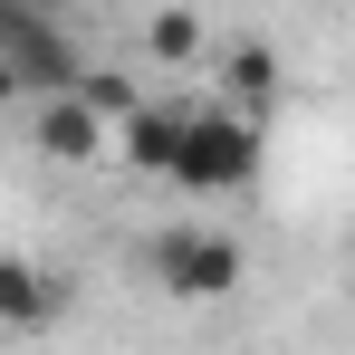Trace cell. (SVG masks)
<instances>
[{
	"mask_svg": "<svg viewBox=\"0 0 355 355\" xmlns=\"http://www.w3.org/2000/svg\"><path fill=\"white\" fill-rule=\"evenodd\" d=\"M221 77H231V96H240V106H259V96H269V87H279V58H269V49H259V39H240L231 58H221Z\"/></svg>",
	"mask_w": 355,
	"mask_h": 355,
	"instance_id": "obj_8",
	"label": "cell"
},
{
	"mask_svg": "<svg viewBox=\"0 0 355 355\" xmlns=\"http://www.w3.org/2000/svg\"><path fill=\"white\" fill-rule=\"evenodd\" d=\"M67 307V288L49 269H29V259H0V327H49Z\"/></svg>",
	"mask_w": 355,
	"mask_h": 355,
	"instance_id": "obj_6",
	"label": "cell"
},
{
	"mask_svg": "<svg viewBox=\"0 0 355 355\" xmlns=\"http://www.w3.org/2000/svg\"><path fill=\"white\" fill-rule=\"evenodd\" d=\"M29 135H39V154H49V164H87V154L106 144V116H96L87 96H49Z\"/></svg>",
	"mask_w": 355,
	"mask_h": 355,
	"instance_id": "obj_5",
	"label": "cell"
},
{
	"mask_svg": "<svg viewBox=\"0 0 355 355\" xmlns=\"http://www.w3.org/2000/svg\"><path fill=\"white\" fill-rule=\"evenodd\" d=\"M10 87H19V67H10V58H0V96H10Z\"/></svg>",
	"mask_w": 355,
	"mask_h": 355,
	"instance_id": "obj_10",
	"label": "cell"
},
{
	"mask_svg": "<svg viewBox=\"0 0 355 355\" xmlns=\"http://www.w3.org/2000/svg\"><path fill=\"white\" fill-rule=\"evenodd\" d=\"M0 58L19 67V87H49V96H77V87H87V58H77V39H67V29H49L39 10H19V19H10Z\"/></svg>",
	"mask_w": 355,
	"mask_h": 355,
	"instance_id": "obj_3",
	"label": "cell"
},
{
	"mask_svg": "<svg viewBox=\"0 0 355 355\" xmlns=\"http://www.w3.org/2000/svg\"><path fill=\"white\" fill-rule=\"evenodd\" d=\"M182 125H192V116H182V106H135V116L116 125V154H125V164H135V173H164V182H173V154H182Z\"/></svg>",
	"mask_w": 355,
	"mask_h": 355,
	"instance_id": "obj_4",
	"label": "cell"
},
{
	"mask_svg": "<svg viewBox=\"0 0 355 355\" xmlns=\"http://www.w3.org/2000/svg\"><path fill=\"white\" fill-rule=\"evenodd\" d=\"M317 10H327V0H317Z\"/></svg>",
	"mask_w": 355,
	"mask_h": 355,
	"instance_id": "obj_11",
	"label": "cell"
},
{
	"mask_svg": "<svg viewBox=\"0 0 355 355\" xmlns=\"http://www.w3.org/2000/svg\"><path fill=\"white\" fill-rule=\"evenodd\" d=\"M144 259H154V288L182 297V307L231 297V288H240V269H250L231 231H154V250H144Z\"/></svg>",
	"mask_w": 355,
	"mask_h": 355,
	"instance_id": "obj_2",
	"label": "cell"
},
{
	"mask_svg": "<svg viewBox=\"0 0 355 355\" xmlns=\"http://www.w3.org/2000/svg\"><path fill=\"white\" fill-rule=\"evenodd\" d=\"M144 49L164 67H192L202 58V19H192V10H154V19H144Z\"/></svg>",
	"mask_w": 355,
	"mask_h": 355,
	"instance_id": "obj_7",
	"label": "cell"
},
{
	"mask_svg": "<svg viewBox=\"0 0 355 355\" xmlns=\"http://www.w3.org/2000/svg\"><path fill=\"white\" fill-rule=\"evenodd\" d=\"M259 173V125L240 116V106H211V116L182 125V154H173V182L182 192H240V182Z\"/></svg>",
	"mask_w": 355,
	"mask_h": 355,
	"instance_id": "obj_1",
	"label": "cell"
},
{
	"mask_svg": "<svg viewBox=\"0 0 355 355\" xmlns=\"http://www.w3.org/2000/svg\"><path fill=\"white\" fill-rule=\"evenodd\" d=\"M10 19H19V0H0V39H10Z\"/></svg>",
	"mask_w": 355,
	"mask_h": 355,
	"instance_id": "obj_9",
	"label": "cell"
}]
</instances>
